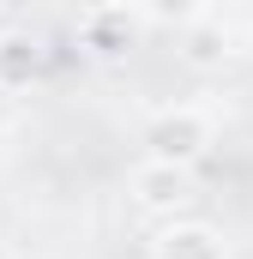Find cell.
I'll use <instances>...</instances> for the list:
<instances>
[{"label":"cell","instance_id":"5b68a950","mask_svg":"<svg viewBox=\"0 0 253 259\" xmlns=\"http://www.w3.org/2000/svg\"><path fill=\"white\" fill-rule=\"evenodd\" d=\"M43 72V42L30 30H6L0 36V91H30Z\"/></svg>","mask_w":253,"mask_h":259},{"label":"cell","instance_id":"277c9868","mask_svg":"<svg viewBox=\"0 0 253 259\" xmlns=\"http://www.w3.org/2000/svg\"><path fill=\"white\" fill-rule=\"evenodd\" d=\"M151 259H229V241L205 217H169L163 235L151 241Z\"/></svg>","mask_w":253,"mask_h":259},{"label":"cell","instance_id":"ba28073f","mask_svg":"<svg viewBox=\"0 0 253 259\" xmlns=\"http://www.w3.org/2000/svg\"><path fill=\"white\" fill-rule=\"evenodd\" d=\"M247 55H253V24H247Z\"/></svg>","mask_w":253,"mask_h":259},{"label":"cell","instance_id":"6da1fadb","mask_svg":"<svg viewBox=\"0 0 253 259\" xmlns=\"http://www.w3.org/2000/svg\"><path fill=\"white\" fill-rule=\"evenodd\" d=\"M145 145H151V157H157V163L199 169V163L211 157V145H217V121H211V109H199V103H175V109L151 115Z\"/></svg>","mask_w":253,"mask_h":259},{"label":"cell","instance_id":"30bf717a","mask_svg":"<svg viewBox=\"0 0 253 259\" xmlns=\"http://www.w3.org/2000/svg\"><path fill=\"white\" fill-rule=\"evenodd\" d=\"M0 259H12V253H6V247H0Z\"/></svg>","mask_w":253,"mask_h":259},{"label":"cell","instance_id":"9c48e42d","mask_svg":"<svg viewBox=\"0 0 253 259\" xmlns=\"http://www.w3.org/2000/svg\"><path fill=\"white\" fill-rule=\"evenodd\" d=\"M211 6H217V0H205V12H211ZM223 6H229V0H223Z\"/></svg>","mask_w":253,"mask_h":259},{"label":"cell","instance_id":"7a4b0ae2","mask_svg":"<svg viewBox=\"0 0 253 259\" xmlns=\"http://www.w3.org/2000/svg\"><path fill=\"white\" fill-rule=\"evenodd\" d=\"M193 199V169L181 163H157V157H145L139 169H133V205L145 211V217H181Z\"/></svg>","mask_w":253,"mask_h":259},{"label":"cell","instance_id":"52a82bcc","mask_svg":"<svg viewBox=\"0 0 253 259\" xmlns=\"http://www.w3.org/2000/svg\"><path fill=\"white\" fill-rule=\"evenodd\" d=\"M139 18H151V24H163V30H187L193 18L205 12V0H126Z\"/></svg>","mask_w":253,"mask_h":259},{"label":"cell","instance_id":"3957f363","mask_svg":"<svg viewBox=\"0 0 253 259\" xmlns=\"http://www.w3.org/2000/svg\"><path fill=\"white\" fill-rule=\"evenodd\" d=\"M133 36H139V12L133 6H91L78 18V42H85L91 61H121L133 49Z\"/></svg>","mask_w":253,"mask_h":259},{"label":"cell","instance_id":"8992f818","mask_svg":"<svg viewBox=\"0 0 253 259\" xmlns=\"http://www.w3.org/2000/svg\"><path fill=\"white\" fill-rule=\"evenodd\" d=\"M181 36H187V49H181V55H187V66H217L223 55H229V30H223L217 18H205V12L193 18Z\"/></svg>","mask_w":253,"mask_h":259}]
</instances>
